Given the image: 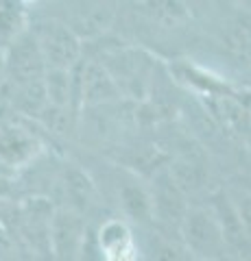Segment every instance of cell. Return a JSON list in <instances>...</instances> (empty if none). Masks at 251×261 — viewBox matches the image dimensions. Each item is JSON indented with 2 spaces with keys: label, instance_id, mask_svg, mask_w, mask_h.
<instances>
[{
  "label": "cell",
  "instance_id": "cell-1",
  "mask_svg": "<svg viewBox=\"0 0 251 261\" xmlns=\"http://www.w3.org/2000/svg\"><path fill=\"white\" fill-rule=\"evenodd\" d=\"M179 235L186 250L197 261H221L230 252L223 228L210 207H192L186 211Z\"/></svg>",
  "mask_w": 251,
  "mask_h": 261
},
{
  "label": "cell",
  "instance_id": "cell-2",
  "mask_svg": "<svg viewBox=\"0 0 251 261\" xmlns=\"http://www.w3.org/2000/svg\"><path fill=\"white\" fill-rule=\"evenodd\" d=\"M39 53L44 57L46 70L72 72L81 61V37L66 22H44L33 33Z\"/></svg>",
  "mask_w": 251,
  "mask_h": 261
},
{
  "label": "cell",
  "instance_id": "cell-3",
  "mask_svg": "<svg viewBox=\"0 0 251 261\" xmlns=\"http://www.w3.org/2000/svg\"><path fill=\"white\" fill-rule=\"evenodd\" d=\"M55 209L48 198L31 196L20 200L18 211V238L22 246L33 250L35 255H44L51 259V224Z\"/></svg>",
  "mask_w": 251,
  "mask_h": 261
},
{
  "label": "cell",
  "instance_id": "cell-4",
  "mask_svg": "<svg viewBox=\"0 0 251 261\" xmlns=\"http://www.w3.org/2000/svg\"><path fill=\"white\" fill-rule=\"evenodd\" d=\"M44 152V142L27 122L7 118L0 124V166L20 170L31 166Z\"/></svg>",
  "mask_w": 251,
  "mask_h": 261
},
{
  "label": "cell",
  "instance_id": "cell-5",
  "mask_svg": "<svg viewBox=\"0 0 251 261\" xmlns=\"http://www.w3.org/2000/svg\"><path fill=\"white\" fill-rule=\"evenodd\" d=\"M46 79V63L39 53L33 33H27L15 44L7 48L5 83L0 89H18L39 83Z\"/></svg>",
  "mask_w": 251,
  "mask_h": 261
},
{
  "label": "cell",
  "instance_id": "cell-6",
  "mask_svg": "<svg viewBox=\"0 0 251 261\" xmlns=\"http://www.w3.org/2000/svg\"><path fill=\"white\" fill-rule=\"evenodd\" d=\"M85 242V218L70 207H57L51 224V261H81Z\"/></svg>",
  "mask_w": 251,
  "mask_h": 261
},
{
  "label": "cell",
  "instance_id": "cell-7",
  "mask_svg": "<svg viewBox=\"0 0 251 261\" xmlns=\"http://www.w3.org/2000/svg\"><path fill=\"white\" fill-rule=\"evenodd\" d=\"M77 96L85 105H103L116 100L120 96V87L116 79L109 74L105 65L96 61H87L77 68Z\"/></svg>",
  "mask_w": 251,
  "mask_h": 261
},
{
  "label": "cell",
  "instance_id": "cell-8",
  "mask_svg": "<svg viewBox=\"0 0 251 261\" xmlns=\"http://www.w3.org/2000/svg\"><path fill=\"white\" fill-rule=\"evenodd\" d=\"M96 240L103 261H140V248L125 220L111 218L103 222Z\"/></svg>",
  "mask_w": 251,
  "mask_h": 261
},
{
  "label": "cell",
  "instance_id": "cell-9",
  "mask_svg": "<svg viewBox=\"0 0 251 261\" xmlns=\"http://www.w3.org/2000/svg\"><path fill=\"white\" fill-rule=\"evenodd\" d=\"M151 196H153L155 218L164 220V222H173V220H177V224L181 226V220H184L188 209H184L181 187L175 183V178L171 174H159L155 178V190L151 192Z\"/></svg>",
  "mask_w": 251,
  "mask_h": 261
},
{
  "label": "cell",
  "instance_id": "cell-10",
  "mask_svg": "<svg viewBox=\"0 0 251 261\" xmlns=\"http://www.w3.org/2000/svg\"><path fill=\"white\" fill-rule=\"evenodd\" d=\"M120 205L129 220L138 224L155 222V209H153V196L140 181H125L118 190Z\"/></svg>",
  "mask_w": 251,
  "mask_h": 261
},
{
  "label": "cell",
  "instance_id": "cell-11",
  "mask_svg": "<svg viewBox=\"0 0 251 261\" xmlns=\"http://www.w3.org/2000/svg\"><path fill=\"white\" fill-rule=\"evenodd\" d=\"M63 190H66V198L70 209L79 211L81 216H85V211L92 207L94 202V183L90 181L83 170H79L75 166H66V172H63Z\"/></svg>",
  "mask_w": 251,
  "mask_h": 261
},
{
  "label": "cell",
  "instance_id": "cell-12",
  "mask_svg": "<svg viewBox=\"0 0 251 261\" xmlns=\"http://www.w3.org/2000/svg\"><path fill=\"white\" fill-rule=\"evenodd\" d=\"M29 11L22 3H0V46L9 48L27 35Z\"/></svg>",
  "mask_w": 251,
  "mask_h": 261
},
{
  "label": "cell",
  "instance_id": "cell-13",
  "mask_svg": "<svg viewBox=\"0 0 251 261\" xmlns=\"http://www.w3.org/2000/svg\"><path fill=\"white\" fill-rule=\"evenodd\" d=\"M144 257L149 261H181V250L159 233H151L147 248H144Z\"/></svg>",
  "mask_w": 251,
  "mask_h": 261
},
{
  "label": "cell",
  "instance_id": "cell-14",
  "mask_svg": "<svg viewBox=\"0 0 251 261\" xmlns=\"http://www.w3.org/2000/svg\"><path fill=\"white\" fill-rule=\"evenodd\" d=\"M0 261H22V242L5 224H0Z\"/></svg>",
  "mask_w": 251,
  "mask_h": 261
},
{
  "label": "cell",
  "instance_id": "cell-15",
  "mask_svg": "<svg viewBox=\"0 0 251 261\" xmlns=\"http://www.w3.org/2000/svg\"><path fill=\"white\" fill-rule=\"evenodd\" d=\"M232 202L236 207L238 216H240V222L245 226V231L251 240V194L249 192H240L238 196H232Z\"/></svg>",
  "mask_w": 251,
  "mask_h": 261
},
{
  "label": "cell",
  "instance_id": "cell-16",
  "mask_svg": "<svg viewBox=\"0 0 251 261\" xmlns=\"http://www.w3.org/2000/svg\"><path fill=\"white\" fill-rule=\"evenodd\" d=\"M15 181L9 176H0V200H15Z\"/></svg>",
  "mask_w": 251,
  "mask_h": 261
},
{
  "label": "cell",
  "instance_id": "cell-17",
  "mask_svg": "<svg viewBox=\"0 0 251 261\" xmlns=\"http://www.w3.org/2000/svg\"><path fill=\"white\" fill-rule=\"evenodd\" d=\"M5 65H7V50L0 46V87L5 83Z\"/></svg>",
  "mask_w": 251,
  "mask_h": 261
},
{
  "label": "cell",
  "instance_id": "cell-18",
  "mask_svg": "<svg viewBox=\"0 0 251 261\" xmlns=\"http://www.w3.org/2000/svg\"><path fill=\"white\" fill-rule=\"evenodd\" d=\"M245 137H247V144H249V148H251V120H249V124H247V130H245Z\"/></svg>",
  "mask_w": 251,
  "mask_h": 261
}]
</instances>
